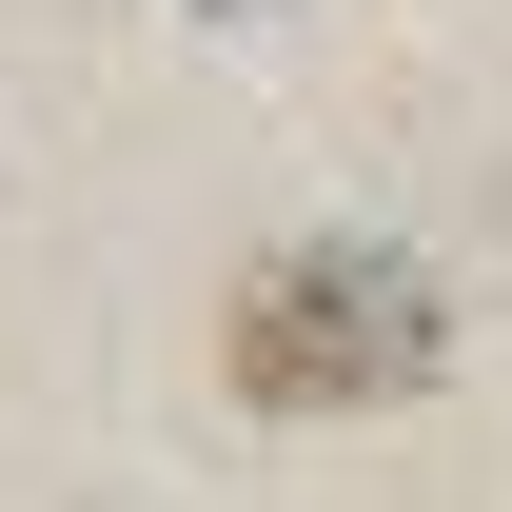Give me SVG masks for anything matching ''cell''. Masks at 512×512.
Listing matches in <instances>:
<instances>
[{"label":"cell","instance_id":"cell-2","mask_svg":"<svg viewBox=\"0 0 512 512\" xmlns=\"http://www.w3.org/2000/svg\"><path fill=\"white\" fill-rule=\"evenodd\" d=\"M197 20H256V0H197Z\"/></svg>","mask_w":512,"mask_h":512},{"label":"cell","instance_id":"cell-1","mask_svg":"<svg viewBox=\"0 0 512 512\" xmlns=\"http://www.w3.org/2000/svg\"><path fill=\"white\" fill-rule=\"evenodd\" d=\"M453 355L434 316V276L375 237H296V256H256L237 276V316H217V375L256 394V414H375V394H414Z\"/></svg>","mask_w":512,"mask_h":512}]
</instances>
